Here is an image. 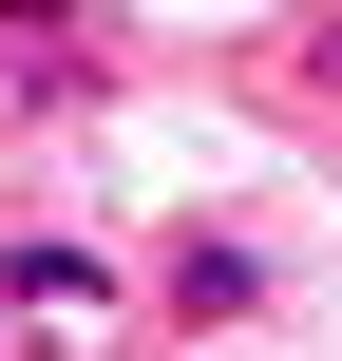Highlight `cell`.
Listing matches in <instances>:
<instances>
[{
    "label": "cell",
    "mask_w": 342,
    "mask_h": 361,
    "mask_svg": "<svg viewBox=\"0 0 342 361\" xmlns=\"http://www.w3.org/2000/svg\"><path fill=\"white\" fill-rule=\"evenodd\" d=\"M0 286H19V324H38V343H95V324H114V267H95V247H19Z\"/></svg>",
    "instance_id": "obj_1"
}]
</instances>
